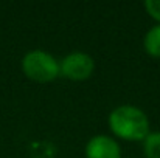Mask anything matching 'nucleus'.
Here are the masks:
<instances>
[{"mask_svg": "<svg viewBox=\"0 0 160 158\" xmlns=\"http://www.w3.org/2000/svg\"><path fill=\"white\" fill-rule=\"evenodd\" d=\"M61 76L70 81H86L95 71V60L84 51L68 53L59 62Z\"/></svg>", "mask_w": 160, "mask_h": 158, "instance_id": "obj_3", "label": "nucleus"}, {"mask_svg": "<svg viewBox=\"0 0 160 158\" xmlns=\"http://www.w3.org/2000/svg\"><path fill=\"white\" fill-rule=\"evenodd\" d=\"M143 48L152 57H160V23L148 30L143 37Z\"/></svg>", "mask_w": 160, "mask_h": 158, "instance_id": "obj_5", "label": "nucleus"}, {"mask_svg": "<svg viewBox=\"0 0 160 158\" xmlns=\"http://www.w3.org/2000/svg\"><path fill=\"white\" fill-rule=\"evenodd\" d=\"M23 74L36 82H52L61 76L59 60L45 50H31L22 59Z\"/></svg>", "mask_w": 160, "mask_h": 158, "instance_id": "obj_2", "label": "nucleus"}, {"mask_svg": "<svg viewBox=\"0 0 160 158\" xmlns=\"http://www.w3.org/2000/svg\"><path fill=\"white\" fill-rule=\"evenodd\" d=\"M143 6H145L146 12H148L154 20H157L160 23V0H146V2L143 3Z\"/></svg>", "mask_w": 160, "mask_h": 158, "instance_id": "obj_7", "label": "nucleus"}, {"mask_svg": "<svg viewBox=\"0 0 160 158\" xmlns=\"http://www.w3.org/2000/svg\"><path fill=\"white\" fill-rule=\"evenodd\" d=\"M143 143V154L146 158H160V132H149Z\"/></svg>", "mask_w": 160, "mask_h": 158, "instance_id": "obj_6", "label": "nucleus"}, {"mask_svg": "<svg viewBox=\"0 0 160 158\" xmlns=\"http://www.w3.org/2000/svg\"><path fill=\"white\" fill-rule=\"evenodd\" d=\"M86 158H121L120 144L109 135H95L86 144Z\"/></svg>", "mask_w": 160, "mask_h": 158, "instance_id": "obj_4", "label": "nucleus"}, {"mask_svg": "<svg viewBox=\"0 0 160 158\" xmlns=\"http://www.w3.org/2000/svg\"><path fill=\"white\" fill-rule=\"evenodd\" d=\"M112 133L126 141H143L151 132L148 115L137 105L124 104L115 107L109 115Z\"/></svg>", "mask_w": 160, "mask_h": 158, "instance_id": "obj_1", "label": "nucleus"}]
</instances>
